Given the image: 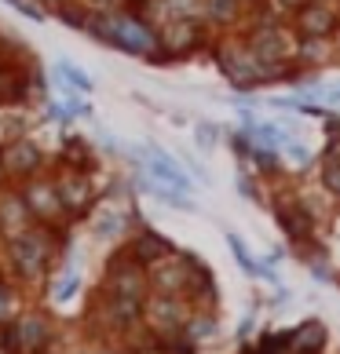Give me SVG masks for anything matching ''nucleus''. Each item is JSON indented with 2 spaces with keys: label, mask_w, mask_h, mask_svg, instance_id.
Listing matches in <instances>:
<instances>
[{
  "label": "nucleus",
  "mask_w": 340,
  "mask_h": 354,
  "mask_svg": "<svg viewBox=\"0 0 340 354\" xmlns=\"http://www.w3.org/2000/svg\"><path fill=\"white\" fill-rule=\"evenodd\" d=\"M238 190H242V198H249V201H256V205H267V201H271V194H267L264 183L256 179V172L242 176V179H238Z\"/></svg>",
  "instance_id": "obj_26"
},
{
  "label": "nucleus",
  "mask_w": 340,
  "mask_h": 354,
  "mask_svg": "<svg viewBox=\"0 0 340 354\" xmlns=\"http://www.w3.org/2000/svg\"><path fill=\"white\" fill-rule=\"evenodd\" d=\"M271 216L274 223H278V230L285 234V241H289L293 248H300L304 252L307 245H315V230H319V219L315 212H311L307 198H300V194H278V198H271Z\"/></svg>",
  "instance_id": "obj_5"
},
{
  "label": "nucleus",
  "mask_w": 340,
  "mask_h": 354,
  "mask_svg": "<svg viewBox=\"0 0 340 354\" xmlns=\"http://www.w3.org/2000/svg\"><path fill=\"white\" fill-rule=\"evenodd\" d=\"M285 339H289V354H322L330 344V329L319 318H307L293 329H285Z\"/></svg>",
  "instance_id": "obj_19"
},
{
  "label": "nucleus",
  "mask_w": 340,
  "mask_h": 354,
  "mask_svg": "<svg viewBox=\"0 0 340 354\" xmlns=\"http://www.w3.org/2000/svg\"><path fill=\"white\" fill-rule=\"evenodd\" d=\"M81 354H125V351H121V347H114V344H91V347L84 344Z\"/></svg>",
  "instance_id": "obj_32"
},
{
  "label": "nucleus",
  "mask_w": 340,
  "mask_h": 354,
  "mask_svg": "<svg viewBox=\"0 0 340 354\" xmlns=\"http://www.w3.org/2000/svg\"><path fill=\"white\" fill-rule=\"evenodd\" d=\"M293 33L304 41H333L340 33V4H322V0H307L304 8L289 19Z\"/></svg>",
  "instance_id": "obj_13"
},
{
  "label": "nucleus",
  "mask_w": 340,
  "mask_h": 354,
  "mask_svg": "<svg viewBox=\"0 0 340 354\" xmlns=\"http://www.w3.org/2000/svg\"><path fill=\"white\" fill-rule=\"evenodd\" d=\"M282 153H289L296 165H307V161H311V150H307V147H304V142H300V139L285 142V150H282Z\"/></svg>",
  "instance_id": "obj_30"
},
{
  "label": "nucleus",
  "mask_w": 340,
  "mask_h": 354,
  "mask_svg": "<svg viewBox=\"0 0 340 354\" xmlns=\"http://www.w3.org/2000/svg\"><path fill=\"white\" fill-rule=\"evenodd\" d=\"M33 4L41 8V11H51V15H59V11L66 8V4H73V0H33Z\"/></svg>",
  "instance_id": "obj_31"
},
{
  "label": "nucleus",
  "mask_w": 340,
  "mask_h": 354,
  "mask_svg": "<svg viewBox=\"0 0 340 354\" xmlns=\"http://www.w3.org/2000/svg\"><path fill=\"white\" fill-rule=\"evenodd\" d=\"M139 227L136 223V212L132 208H125V205H99L96 212L88 216V230H91V238L96 241H117V245H125V238Z\"/></svg>",
  "instance_id": "obj_14"
},
{
  "label": "nucleus",
  "mask_w": 340,
  "mask_h": 354,
  "mask_svg": "<svg viewBox=\"0 0 340 354\" xmlns=\"http://www.w3.org/2000/svg\"><path fill=\"white\" fill-rule=\"evenodd\" d=\"M96 288H102V292H110V296H125V299H139V304H147L150 274H147V267H139L136 259L117 245V252L102 263V281Z\"/></svg>",
  "instance_id": "obj_6"
},
{
  "label": "nucleus",
  "mask_w": 340,
  "mask_h": 354,
  "mask_svg": "<svg viewBox=\"0 0 340 354\" xmlns=\"http://www.w3.org/2000/svg\"><path fill=\"white\" fill-rule=\"evenodd\" d=\"M333 59V41H304L296 37V66L300 70H319Z\"/></svg>",
  "instance_id": "obj_22"
},
{
  "label": "nucleus",
  "mask_w": 340,
  "mask_h": 354,
  "mask_svg": "<svg viewBox=\"0 0 340 354\" xmlns=\"http://www.w3.org/2000/svg\"><path fill=\"white\" fill-rule=\"evenodd\" d=\"M216 333H220V314H216V310H194L190 322H187V329H183V336H187L194 347L208 344Z\"/></svg>",
  "instance_id": "obj_23"
},
{
  "label": "nucleus",
  "mask_w": 340,
  "mask_h": 354,
  "mask_svg": "<svg viewBox=\"0 0 340 354\" xmlns=\"http://www.w3.org/2000/svg\"><path fill=\"white\" fill-rule=\"evenodd\" d=\"M0 187H8V179H4V168H0Z\"/></svg>",
  "instance_id": "obj_34"
},
{
  "label": "nucleus",
  "mask_w": 340,
  "mask_h": 354,
  "mask_svg": "<svg viewBox=\"0 0 340 354\" xmlns=\"http://www.w3.org/2000/svg\"><path fill=\"white\" fill-rule=\"evenodd\" d=\"M30 227H33V216L22 201V190L19 187H0V238L11 241V238H19V234H26Z\"/></svg>",
  "instance_id": "obj_16"
},
{
  "label": "nucleus",
  "mask_w": 340,
  "mask_h": 354,
  "mask_svg": "<svg viewBox=\"0 0 340 354\" xmlns=\"http://www.w3.org/2000/svg\"><path fill=\"white\" fill-rule=\"evenodd\" d=\"M136 190L154 198V201H161V205H168V208H176V212H198V205H194L190 194H183L176 187H165V183L150 179L147 172H136Z\"/></svg>",
  "instance_id": "obj_20"
},
{
  "label": "nucleus",
  "mask_w": 340,
  "mask_h": 354,
  "mask_svg": "<svg viewBox=\"0 0 340 354\" xmlns=\"http://www.w3.org/2000/svg\"><path fill=\"white\" fill-rule=\"evenodd\" d=\"M70 245V230H48V227H33L19 234V238L4 241L0 248V259H4V274L19 288H44L48 278L55 274L62 252Z\"/></svg>",
  "instance_id": "obj_1"
},
{
  "label": "nucleus",
  "mask_w": 340,
  "mask_h": 354,
  "mask_svg": "<svg viewBox=\"0 0 340 354\" xmlns=\"http://www.w3.org/2000/svg\"><path fill=\"white\" fill-rule=\"evenodd\" d=\"M205 44H208V26L202 19H168L158 26V48H161L158 62L187 59L194 51H202Z\"/></svg>",
  "instance_id": "obj_10"
},
{
  "label": "nucleus",
  "mask_w": 340,
  "mask_h": 354,
  "mask_svg": "<svg viewBox=\"0 0 340 354\" xmlns=\"http://www.w3.org/2000/svg\"><path fill=\"white\" fill-rule=\"evenodd\" d=\"M88 37H96L99 44H110L117 51L132 59H147L158 62L161 48H158V26L147 22L143 15H132V11H110V15H88L84 26Z\"/></svg>",
  "instance_id": "obj_2"
},
{
  "label": "nucleus",
  "mask_w": 340,
  "mask_h": 354,
  "mask_svg": "<svg viewBox=\"0 0 340 354\" xmlns=\"http://www.w3.org/2000/svg\"><path fill=\"white\" fill-rule=\"evenodd\" d=\"M62 347V325L48 307H22L0 329V354H51Z\"/></svg>",
  "instance_id": "obj_3"
},
{
  "label": "nucleus",
  "mask_w": 340,
  "mask_h": 354,
  "mask_svg": "<svg viewBox=\"0 0 340 354\" xmlns=\"http://www.w3.org/2000/svg\"><path fill=\"white\" fill-rule=\"evenodd\" d=\"M190 314H194L190 299L150 292L147 304H143V329H147L154 339H172V336H183Z\"/></svg>",
  "instance_id": "obj_8"
},
{
  "label": "nucleus",
  "mask_w": 340,
  "mask_h": 354,
  "mask_svg": "<svg viewBox=\"0 0 340 354\" xmlns=\"http://www.w3.org/2000/svg\"><path fill=\"white\" fill-rule=\"evenodd\" d=\"M51 153L33 136H8L0 139V168H4L8 187H26L30 179L44 176Z\"/></svg>",
  "instance_id": "obj_4"
},
{
  "label": "nucleus",
  "mask_w": 340,
  "mask_h": 354,
  "mask_svg": "<svg viewBox=\"0 0 340 354\" xmlns=\"http://www.w3.org/2000/svg\"><path fill=\"white\" fill-rule=\"evenodd\" d=\"M245 0H202V22L208 26V30H224L231 33L234 26L242 30L245 22Z\"/></svg>",
  "instance_id": "obj_18"
},
{
  "label": "nucleus",
  "mask_w": 340,
  "mask_h": 354,
  "mask_svg": "<svg viewBox=\"0 0 340 354\" xmlns=\"http://www.w3.org/2000/svg\"><path fill=\"white\" fill-rule=\"evenodd\" d=\"M51 176H55V190H59L62 212H66V219L73 223V227L84 223L99 208L102 190L96 183V172H62V168H55Z\"/></svg>",
  "instance_id": "obj_7"
},
{
  "label": "nucleus",
  "mask_w": 340,
  "mask_h": 354,
  "mask_svg": "<svg viewBox=\"0 0 340 354\" xmlns=\"http://www.w3.org/2000/svg\"><path fill=\"white\" fill-rule=\"evenodd\" d=\"M253 4H260V0H245V8H253Z\"/></svg>",
  "instance_id": "obj_35"
},
{
  "label": "nucleus",
  "mask_w": 340,
  "mask_h": 354,
  "mask_svg": "<svg viewBox=\"0 0 340 354\" xmlns=\"http://www.w3.org/2000/svg\"><path fill=\"white\" fill-rule=\"evenodd\" d=\"M0 48H4V30H0Z\"/></svg>",
  "instance_id": "obj_37"
},
{
  "label": "nucleus",
  "mask_w": 340,
  "mask_h": 354,
  "mask_svg": "<svg viewBox=\"0 0 340 354\" xmlns=\"http://www.w3.org/2000/svg\"><path fill=\"white\" fill-rule=\"evenodd\" d=\"M319 102H330V106H340V88H322Z\"/></svg>",
  "instance_id": "obj_33"
},
{
  "label": "nucleus",
  "mask_w": 340,
  "mask_h": 354,
  "mask_svg": "<svg viewBox=\"0 0 340 354\" xmlns=\"http://www.w3.org/2000/svg\"><path fill=\"white\" fill-rule=\"evenodd\" d=\"M51 354H62V351H51Z\"/></svg>",
  "instance_id": "obj_38"
},
{
  "label": "nucleus",
  "mask_w": 340,
  "mask_h": 354,
  "mask_svg": "<svg viewBox=\"0 0 340 354\" xmlns=\"http://www.w3.org/2000/svg\"><path fill=\"white\" fill-rule=\"evenodd\" d=\"M322 4H340V0H322Z\"/></svg>",
  "instance_id": "obj_36"
},
{
  "label": "nucleus",
  "mask_w": 340,
  "mask_h": 354,
  "mask_svg": "<svg viewBox=\"0 0 340 354\" xmlns=\"http://www.w3.org/2000/svg\"><path fill=\"white\" fill-rule=\"evenodd\" d=\"M267 4H271L274 11H278V15H282L285 22H289V19L296 15V11H300V8L307 4V0H267Z\"/></svg>",
  "instance_id": "obj_29"
},
{
  "label": "nucleus",
  "mask_w": 340,
  "mask_h": 354,
  "mask_svg": "<svg viewBox=\"0 0 340 354\" xmlns=\"http://www.w3.org/2000/svg\"><path fill=\"white\" fill-rule=\"evenodd\" d=\"M245 44L253 48V55L267 66H285V62H296V33L289 22H274V26H256V30H245Z\"/></svg>",
  "instance_id": "obj_11"
},
{
  "label": "nucleus",
  "mask_w": 340,
  "mask_h": 354,
  "mask_svg": "<svg viewBox=\"0 0 340 354\" xmlns=\"http://www.w3.org/2000/svg\"><path fill=\"white\" fill-rule=\"evenodd\" d=\"M22 190V201L26 208H30V216L37 227H48V230H73V223L66 219V212H62V201H59V190H55V176L44 172L30 179Z\"/></svg>",
  "instance_id": "obj_9"
},
{
  "label": "nucleus",
  "mask_w": 340,
  "mask_h": 354,
  "mask_svg": "<svg viewBox=\"0 0 340 354\" xmlns=\"http://www.w3.org/2000/svg\"><path fill=\"white\" fill-rule=\"evenodd\" d=\"M202 259L194 256V252H176L172 256H165L158 267H150V292H161V296H183L187 299V285L194 278V267H198Z\"/></svg>",
  "instance_id": "obj_12"
},
{
  "label": "nucleus",
  "mask_w": 340,
  "mask_h": 354,
  "mask_svg": "<svg viewBox=\"0 0 340 354\" xmlns=\"http://www.w3.org/2000/svg\"><path fill=\"white\" fill-rule=\"evenodd\" d=\"M81 4L91 11V15H110V11L125 8V0H81Z\"/></svg>",
  "instance_id": "obj_28"
},
{
  "label": "nucleus",
  "mask_w": 340,
  "mask_h": 354,
  "mask_svg": "<svg viewBox=\"0 0 340 354\" xmlns=\"http://www.w3.org/2000/svg\"><path fill=\"white\" fill-rule=\"evenodd\" d=\"M227 248L234 252V259H238V267H242L245 274H249V278H264V263H260V259L249 252V248H245V241H242L234 230L227 234Z\"/></svg>",
  "instance_id": "obj_25"
},
{
  "label": "nucleus",
  "mask_w": 340,
  "mask_h": 354,
  "mask_svg": "<svg viewBox=\"0 0 340 354\" xmlns=\"http://www.w3.org/2000/svg\"><path fill=\"white\" fill-rule=\"evenodd\" d=\"M19 310H22V288L0 270V329H4L8 322H15Z\"/></svg>",
  "instance_id": "obj_24"
},
{
  "label": "nucleus",
  "mask_w": 340,
  "mask_h": 354,
  "mask_svg": "<svg viewBox=\"0 0 340 354\" xmlns=\"http://www.w3.org/2000/svg\"><path fill=\"white\" fill-rule=\"evenodd\" d=\"M121 248H125V252L136 259L139 267H147V270H150V267H158L165 256H172V252H176V245L168 241L161 230H154V227H143V223H139V227H136L132 234H128Z\"/></svg>",
  "instance_id": "obj_15"
},
{
  "label": "nucleus",
  "mask_w": 340,
  "mask_h": 354,
  "mask_svg": "<svg viewBox=\"0 0 340 354\" xmlns=\"http://www.w3.org/2000/svg\"><path fill=\"white\" fill-rule=\"evenodd\" d=\"M194 142H198V150H216L220 128L208 124V121H198V124H194Z\"/></svg>",
  "instance_id": "obj_27"
},
{
  "label": "nucleus",
  "mask_w": 340,
  "mask_h": 354,
  "mask_svg": "<svg viewBox=\"0 0 340 354\" xmlns=\"http://www.w3.org/2000/svg\"><path fill=\"white\" fill-rule=\"evenodd\" d=\"M187 299L194 310H216L220 307V285H216V274L208 270L205 263L194 267V278L187 285Z\"/></svg>",
  "instance_id": "obj_21"
},
{
  "label": "nucleus",
  "mask_w": 340,
  "mask_h": 354,
  "mask_svg": "<svg viewBox=\"0 0 340 354\" xmlns=\"http://www.w3.org/2000/svg\"><path fill=\"white\" fill-rule=\"evenodd\" d=\"M51 165L62 168V172H96L99 157H96V147H91L88 139L70 136V139H62V147L55 150Z\"/></svg>",
  "instance_id": "obj_17"
}]
</instances>
